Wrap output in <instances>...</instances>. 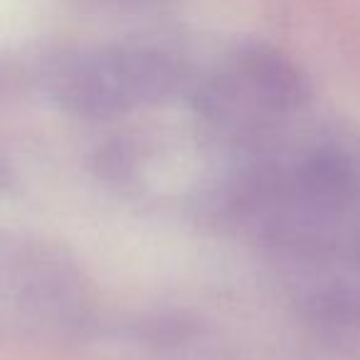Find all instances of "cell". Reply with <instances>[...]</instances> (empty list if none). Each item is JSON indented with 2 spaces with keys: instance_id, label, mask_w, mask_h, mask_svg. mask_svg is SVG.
Here are the masks:
<instances>
[{
  "instance_id": "2",
  "label": "cell",
  "mask_w": 360,
  "mask_h": 360,
  "mask_svg": "<svg viewBox=\"0 0 360 360\" xmlns=\"http://www.w3.org/2000/svg\"><path fill=\"white\" fill-rule=\"evenodd\" d=\"M82 6L94 8V11H114V13H143L158 11L170 6L173 0H79Z\"/></svg>"
},
{
  "instance_id": "1",
  "label": "cell",
  "mask_w": 360,
  "mask_h": 360,
  "mask_svg": "<svg viewBox=\"0 0 360 360\" xmlns=\"http://www.w3.org/2000/svg\"><path fill=\"white\" fill-rule=\"evenodd\" d=\"M178 79V60L150 42H124L70 60L57 72L60 99L91 114L124 111L155 99Z\"/></svg>"
}]
</instances>
